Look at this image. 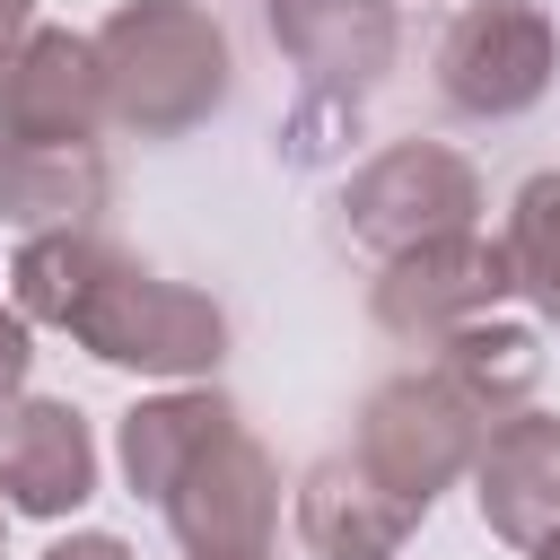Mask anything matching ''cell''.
Returning <instances> with one entry per match:
<instances>
[{
  "label": "cell",
  "mask_w": 560,
  "mask_h": 560,
  "mask_svg": "<svg viewBox=\"0 0 560 560\" xmlns=\"http://www.w3.org/2000/svg\"><path fill=\"white\" fill-rule=\"evenodd\" d=\"M411 508L394 490H376L350 455H324L306 481H298V542L315 560H394L411 542Z\"/></svg>",
  "instance_id": "7c38bea8"
},
{
  "label": "cell",
  "mask_w": 560,
  "mask_h": 560,
  "mask_svg": "<svg viewBox=\"0 0 560 560\" xmlns=\"http://www.w3.org/2000/svg\"><path fill=\"white\" fill-rule=\"evenodd\" d=\"M26 368H35V341H26V315H18V306H0V402H18V385H26Z\"/></svg>",
  "instance_id": "e0dca14e"
},
{
  "label": "cell",
  "mask_w": 560,
  "mask_h": 560,
  "mask_svg": "<svg viewBox=\"0 0 560 560\" xmlns=\"http://www.w3.org/2000/svg\"><path fill=\"white\" fill-rule=\"evenodd\" d=\"M438 376L481 411V420H508V411H525V394L542 385V341L525 332V324H464V332H446L438 341Z\"/></svg>",
  "instance_id": "9a60e30c"
},
{
  "label": "cell",
  "mask_w": 560,
  "mask_h": 560,
  "mask_svg": "<svg viewBox=\"0 0 560 560\" xmlns=\"http://www.w3.org/2000/svg\"><path fill=\"white\" fill-rule=\"evenodd\" d=\"M481 438H490V420L429 368V376H385V385L368 394V411H359V455H350V464H359L376 490H394L411 516H429L438 490H446L455 472H472Z\"/></svg>",
  "instance_id": "3957f363"
},
{
  "label": "cell",
  "mask_w": 560,
  "mask_h": 560,
  "mask_svg": "<svg viewBox=\"0 0 560 560\" xmlns=\"http://www.w3.org/2000/svg\"><path fill=\"white\" fill-rule=\"evenodd\" d=\"M481 210V175L464 149L446 140H385L350 184H341V236L376 262L429 245V236H464Z\"/></svg>",
  "instance_id": "277c9868"
},
{
  "label": "cell",
  "mask_w": 560,
  "mask_h": 560,
  "mask_svg": "<svg viewBox=\"0 0 560 560\" xmlns=\"http://www.w3.org/2000/svg\"><path fill=\"white\" fill-rule=\"evenodd\" d=\"M262 18H271V44L298 61V79L315 96L289 149H306L315 122H350L359 96H376L394 52H402L394 0H262Z\"/></svg>",
  "instance_id": "5b68a950"
},
{
  "label": "cell",
  "mask_w": 560,
  "mask_h": 560,
  "mask_svg": "<svg viewBox=\"0 0 560 560\" xmlns=\"http://www.w3.org/2000/svg\"><path fill=\"white\" fill-rule=\"evenodd\" d=\"M472 499L499 542H516V551L551 542L560 534V420L551 411L490 420V438L472 455Z\"/></svg>",
  "instance_id": "8fae6325"
},
{
  "label": "cell",
  "mask_w": 560,
  "mask_h": 560,
  "mask_svg": "<svg viewBox=\"0 0 560 560\" xmlns=\"http://www.w3.org/2000/svg\"><path fill=\"white\" fill-rule=\"evenodd\" d=\"M96 499V438L79 402L18 394L0 402V508L18 516H79Z\"/></svg>",
  "instance_id": "30bf717a"
},
{
  "label": "cell",
  "mask_w": 560,
  "mask_h": 560,
  "mask_svg": "<svg viewBox=\"0 0 560 560\" xmlns=\"http://www.w3.org/2000/svg\"><path fill=\"white\" fill-rule=\"evenodd\" d=\"M105 131V79L96 44L70 26H26V44L0 61V140L26 149H96Z\"/></svg>",
  "instance_id": "9c48e42d"
},
{
  "label": "cell",
  "mask_w": 560,
  "mask_h": 560,
  "mask_svg": "<svg viewBox=\"0 0 560 560\" xmlns=\"http://www.w3.org/2000/svg\"><path fill=\"white\" fill-rule=\"evenodd\" d=\"M534 560H560V534H551V542H534Z\"/></svg>",
  "instance_id": "ffe728a7"
},
{
  "label": "cell",
  "mask_w": 560,
  "mask_h": 560,
  "mask_svg": "<svg viewBox=\"0 0 560 560\" xmlns=\"http://www.w3.org/2000/svg\"><path fill=\"white\" fill-rule=\"evenodd\" d=\"M254 560H271V551H254Z\"/></svg>",
  "instance_id": "44dd1931"
},
{
  "label": "cell",
  "mask_w": 560,
  "mask_h": 560,
  "mask_svg": "<svg viewBox=\"0 0 560 560\" xmlns=\"http://www.w3.org/2000/svg\"><path fill=\"white\" fill-rule=\"evenodd\" d=\"M96 79H105V122L140 140H184L228 105V26L201 0H122L96 35Z\"/></svg>",
  "instance_id": "7a4b0ae2"
},
{
  "label": "cell",
  "mask_w": 560,
  "mask_h": 560,
  "mask_svg": "<svg viewBox=\"0 0 560 560\" xmlns=\"http://www.w3.org/2000/svg\"><path fill=\"white\" fill-rule=\"evenodd\" d=\"M44 560H140V551H131L122 534H96V525H88V534H61Z\"/></svg>",
  "instance_id": "ac0fdd59"
},
{
  "label": "cell",
  "mask_w": 560,
  "mask_h": 560,
  "mask_svg": "<svg viewBox=\"0 0 560 560\" xmlns=\"http://www.w3.org/2000/svg\"><path fill=\"white\" fill-rule=\"evenodd\" d=\"M560 70V35L534 0H464L438 35V96L472 122H508L542 105Z\"/></svg>",
  "instance_id": "8992f818"
},
{
  "label": "cell",
  "mask_w": 560,
  "mask_h": 560,
  "mask_svg": "<svg viewBox=\"0 0 560 560\" xmlns=\"http://www.w3.org/2000/svg\"><path fill=\"white\" fill-rule=\"evenodd\" d=\"M114 175L96 149H26L0 140V219L26 236H61V228H96Z\"/></svg>",
  "instance_id": "5bb4252c"
},
{
  "label": "cell",
  "mask_w": 560,
  "mask_h": 560,
  "mask_svg": "<svg viewBox=\"0 0 560 560\" xmlns=\"http://www.w3.org/2000/svg\"><path fill=\"white\" fill-rule=\"evenodd\" d=\"M228 429H236V402H228L219 385H175V394L131 402L122 429H114V455H122L131 499H166V481H175L210 438H228Z\"/></svg>",
  "instance_id": "4fadbf2b"
},
{
  "label": "cell",
  "mask_w": 560,
  "mask_h": 560,
  "mask_svg": "<svg viewBox=\"0 0 560 560\" xmlns=\"http://www.w3.org/2000/svg\"><path fill=\"white\" fill-rule=\"evenodd\" d=\"M158 516L192 560H254L271 551V525H280V464L245 429H228L166 481Z\"/></svg>",
  "instance_id": "52a82bcc"
},
{
  "label": "cell",
  "mask_w": 560,
  "mask_h": 560,
  "mask_svg": "<svg viewBox=\"0 0 560 560\" xmlns=\"http://www.w3.org/2000/svg\"><path fill=\"white\" fill-rule=\"evenodd\" d=\"M9 306L26 324L70 332L88 359L131 368V376H210L228 359V315L219 298L140 271L122 245H105L96 228H61V236H26L9 262Z\"/></svg>",
  "instance_id": "6da1fadb"
},
{
  "label": "cell",
  "mask_w": 560,
  "mask_h": 560,
  "mask_svg": "<svg viewBox=\"0 0 560 560\" xmlns=\"http://www.w3.org/2000/svg\"><path fill=\"white\" fill-rule=\"evenodd\" d=\"M508 289H516V280H508V254H499L490 236H472V228H464V236H429V245L394 254V262L376 271L368 306H376V324H385L394 341L438 350L446 332L481 324Z\"/></svg>",
  "instance_id": "ba28073f"
},
{
  "label": "cell",
  "mask_w": 560,
  "mask_h": 560,
  "mask_svg": "<svg viewBox=\"0 0 560 560\" xmlns=\"http://www.w3.org/2000/svg\"><path fill=\"white\" fill-rule=\"evenodd\" d=\"M26 26H35V0H0V52H18Z\"/></svg>",
  "instance_id": "d6986e66"
},
{
  "label": "cell",
  "mask_w": 560,
  "mask_h": 560,
  "mask_svg": "<svg viewBox=\"0 0 560 560\" xmlns=\"http://www.w3.org/2000/svg\"><path fill=\"white\" fill-rule=\"evenodd\" d=\"M499 254H508V280H516L542 315H560V166H542V175L516 184Z\"/></svg>",
  "instance_id": "2e32d148"
}]
</instances>
